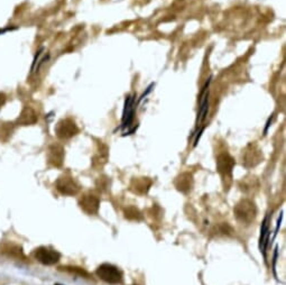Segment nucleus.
Masks as SVG:
<instances>
[{
    "label": "nucleus",
    "mask_w": 286,
    "mask_h": 285,
    "mask_svg": "<svg viewBox=\"0 0 286 285\" xmlns=\"http://www.w3.org/2000/svg\"><path fill=\"white\" fill-rule=\"evenodd\" d=\"M124 216L127 220L130 221H140L143 220V213L135 206H129L124 210Z\"/></svg>",
    "instance_id": "2eb2a0df"
},
{
    "label": "nucleus",
    "mask_w": 286,
    "mask_h": 285,
    "mask_svg": "<svg viewBox=\"0 0 286 285\" xmlns=\"http://www.w3.org/2000/svg\"><path fill=\"white\" fill-rule=\"evenodd\" d=\"M135 100H136V97L132 96V95L127 96L126 100H125L124 116H123V123H124L125 126H128V125L131 123L132 118H134Z\"/></svg>",
    "instance_id": "ddd939ff"
},
{
    "label": "nucleus",
    "mask_w": 286,
    "mask_h": 285,
    "mask_svg": "<svg viewBox=\"0 0 286 285\" xmlns=\"http://www.w3.org/2000/svg\"><path fill=\"white\" fill-rule=\"evenodd\" d=\"M6 103V96H5V93H2V92H0V108H1L3 106V104Z\"/></svg>",
    "instance_id": "a211bd4d"
},
{
    "label": "nucleus",
    "mask_w": 286,
    "mask_h": 285,
    "mask_svg": "<svg viewBox=\"0 0 286 285\" xmlns=\"http://www.w3.org/2000/svg\"><path fill=\"white\" fill-rule=\"evenodd\" d=\"M212 77H210L209 79L207 80V82L203 85V88L200 92V107H199V112H198V124L205 122L208 115V111H209V96H210V83Z\"/></svg>",
    "instance_id": "39448f33"
},
{
    "label": "nucleus",
    "mask_w": 286,
    "mask_h": 285,
    "mask_svg": "<svg viewBox=\"0 0 286 285\" xmlns=\"http://www.w3.org/2000/svg\"><path fill=\"white\" fill-rule=\"evenodd\" d=\"M49 163L50 165L61 167L64 159V150L60 145H52L49 150Z\"/></svg>",
    "instance_id": "9d476101"
},
{
    "label": "nucleus",
    "mask_w": 286,
    "mask_h": 285,
    "mask_svg": "<svg viewBox=\"0 0 286 285\" xmlns=\"http://www.w3.org/2000/svg\"><path fill=\"white\" fill-rule=\"evenodd\" d=\"M234 166V159L231 157L229 154L223 153L218 156L217 169H218L219 174L222 177L223 181L231 179Z\"/></svg>",
    "instance_id": "0eeeda50"
},
{
    "label": "nucleus",
    "mask_w": 286,
    "mask_h": 285,
    "mask_svg": "<svg viewBox=\"0 0 286 285\" xmlns=\"http://www.w3.org/2000/svg\"><path fill=\"white\" fill-rule=\"evenodd\" d=\"M79 206L82 209V211H84L87 214H96L99 211L100 208V200L99 198L91 192L84 193L83 196L80 198L79 200Z\"/></svg>",
    "instance_id": "6e6552de"
},
{
    "label": "nucleus",
    "mask_w": 286,
    "mask_h": 285,
    "mask_svg": "<svg viewBox=\"0 0 286 285\" xmlns=\"http://www.w3.org/2000/svg\"><path fill=\"white\" fill-rule=\"evenodd\" d=\"M34 257L41 264L46 265V266H52V265L58 263V260L61 259V254L55 251V249L42 246V247L35 249Z\"/></svg>",
    "instance_id": "7ed1b4c3"
},
{
    "label": "nucleus",
    "mask_w": 286,
    "mask_h": 285,
    "mask_svg": "<svg viewBox=\"0 0 286 285\" xmlns=\"http://www.w3.org/2000/svg\"><path fill=\"white\" fill-rule=\"evenodd\" d=\"M97 276L100 280H103L104 282L112 285L121 284L123 283V273L120 269L115 266V265L104 263L101 264L96 271Z\"/></svg>",
    "instance_id": "f03ea898"
},
{
    "label": "nucleus",
    "mask_w": 286,
    "mask_h": 285,
    "mask_svg": "<svg viewBox=\"0 0 286 285\" xmlns=\"http://www.w3.org/2000/svg\"><path fill=\"white\" fill-rule=\"evenodd\" d=\"M153 181L148 178H137L132 179V181L129 184V190L132 193L138 194V196H144L150 191Z\"/></svg>",
    "instance_id": "1a4fd4ad"
},
{
    "label": "nucleus",
    "mask_w": 286,
    "mask_h": 285,
    "mask_svg": "<svg viewBox=\"0 0 286 285\" xmlns=\"http://www.w3.org/2000/svg\"><path fill=\"white\" fill-rule=\"evenodd\" d=\"M56 190L63 196H76V194L79 193L80 191V186L78 183L74 181L73 178L71 177H66V175H63V177H60L57 179V181L55 183Z\"/></svg>",
    "instance_id": "20e7f679"
},
{
    "label": "nucleus",
    "mask_w": 286,
    "mask_h": 285,
    "mask_svg": "<svg viewBox=\"0 0 286 285\" xmlns=\"http://www.w3.org/2000/svg\"><path fill=\"white\" fill-rule=\"evenodd\" d=\"M11 134L10 124L0 125V140H6Z\"/></svg>",
    "instance_id": "f3484780"
},
{
    "label": "nucleus",
    "mask_w": 286,
    "mask_h": 285,
    "mask_svg": "<svg viewBox=\"0 0 286 285\" xmlns=\"http://www.w3.org/2000/svg\"><path fill=\"white\" fill-rule=\"evenodd\" d=\"M176 190L181 193H189L191 192L192 187H193V177L190 173H183L178 177L174 182Z\"/></svg>",
    "instance_id": "9b49d317"
},
{
    "label": "nucleus",
    "mask_w": 286,
    "mask_h": 285,
    "mask_svg": "<svg viewBox=\"0 0 286 285\" xmlns=\"http://www.w3.org/2000/svg\"><path fill=\"white\" fill-rule=\"evenodd\" d=\"M0 252L3 255H6L7 257H11V259H21V260H27V257L25 256L24 252H23V248L21 246H18L16 244H6L3 245Z\"/></svg>",
    "instance_id": "f8f14e48"
},
{
    "label": "nucleus",
    "mask_w": 286,
    "mask_h": 285,
    "mask_svg": "<svg viewBox=\"0 0 286 285\" xmlns=\"http://www.w3.org/2000/svg\"><path fill=\"white\" fill-rule=\"evenodd\" d=\"M56 136L61 139H69L79 132V128L72 119H62L58 122L55 128Z\"/></svg>",
    "instance_id": "423d86ee"
},
{
    "label": "nucleus",
    "mask_w": 286,
    "mask_h": 285,
    "mask_svg": "<svg viewBox=\"0 0 286 285\" xmlns=\"http://www.w3.org/2000/svg\"><path fill=\"white\" fill-rule=\"evenodd\" d=\"M60 271L71 273V274H76L78 276L85 277V279H89L90 277V274L87 271H85V269L78 267V266H62V267H60Z\"/></svg>",
    "instance_id": "dca6fc26"
},
{
    "label": "nucleus",
    "mask_w": 286,
    "mask_h": 285,
    "mask_svg": "<svg viewBox=\"0 0 286 285\" xmlns=\"http://www.w3.org/2000/svg\"><path fill=\"white\" fill-rule=\"evenodd\" d=\"M37 122V116L32 108L25 107L23 109L21 115H19L17 119V124L22 125V126H28V125H33Z\"/></svg>",
    "instance_id": "4468645a"
},
{
    "label": "nucleus",
    "mask_w": 286,
    "mask_h": 285,
    "mask_svg": "<svg viewBox=\"0 0 286 285\" xmlns=\"http://www.w3.org/2000/svg\"><path fill=\"white\" fill-rule=\"evenodd\" d=\"M234 218L242 225H250L256 219V205L250 199H241L234 208Z\"/></svg>",
    "instance_id": "f257e3e1"
}]
</instances>
